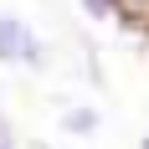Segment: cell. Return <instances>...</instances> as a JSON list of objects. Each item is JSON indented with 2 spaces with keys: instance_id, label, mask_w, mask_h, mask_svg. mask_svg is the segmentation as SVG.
Instances as JSON below:
<instances>
[{
  "instance_id": "obj_1",
  "label": "cell",
  "mask_w": 149,
  "mask_h": 149,
  "mask_svg": "<svg viewBox=\"0 0 149 149\" xmlns=\"http://www.w3.org/2000/svg\"><path fill=\"white\" fill-rule=\"evenodd\" d=\"M0 67H10V72H46L52 67L46 36L15 10H0Z\"/></svg>"
},
{
  "instance_id": "obj_2",
  "label": "cell",
  "mask_w": 149,
  "mask_h": 149,
  "mask_svg": "<svg viewBox=\"0 0 149 149\" xmlns=\"http://www.w3.org/2000/svg\"><path fill=\"white\" fill-rule=\"evenodd\" d=\"M57 129L67 139H98V129H103V108L98 103H67L57 113Z\"/></svg>"
},
{
  "instance_id": "obj_3",
  "label": "cell",
  "mask_w": 149,
  "mask_h": 149,
  "mask_svg": "<svg viewBox=\"0 0 149 149\" xmlns=\"http://www.w3.org/2000/svg\"><path fill=\"white\" fill-rule=\"evenodd\" d=\"M77 10L88 15V21H98V26H113V21H129V15H123V0H77Z\"/></svg>"
},
{
  "instance_id": "obj_4",
  "label": "cell",
  "mask_w": 149,
  "mask_h": 149,
  "mask_svg": "<svg viewBox=\"0 0 149 149\" xmlns=\"http://www.w3.org/2000/svg\"><path fill=\"white\" fill-rule=\"evenodd\" d=\"M0 149H26V139H21V129H15V118L0 108Z\"/></svg>"
},
{
  "instance_id": "obj_5",
  "label": "cell",
  "mask_w": 149,
  "mask_h": 149,
  "mask_svg": "<svg viewBox=\"0 0 149 149\" xmlns=\"http://www.w3.org/2000/svg\"><path fill=\"white\" fill-rule=\"evenodd\" d=\"M139 149H149V134H139Z\"/></svg>"
},
{
  "instance_id": "obj_6",
  "label": "cell",
  "mask_w": 149,
  "mask_h": 149,
  "mask_svg": "<svg viewBox=\"0 0 149 149\" xmlns=\"http://www.w3.org/2000/svg\"><path fill=\"white\" fill-rule=\"evenodd\" d=\"M36 149H57V144H36Z\"/></svg>"
},
{
  "instance_id": "obj_7",
  "label": "cell",
  "mask_w": 149,
  "mask_h": 149,
  "mask_svg": "<svg viewBox=\"0 0 149 149\" xmlns=\"http://www.w3.org/2000/svg\"><path fill=\"white\" fill-rule=\"evenodd\" d=\"M144 36H149V26H144Z\"/></svg>"
}]
</instances>
